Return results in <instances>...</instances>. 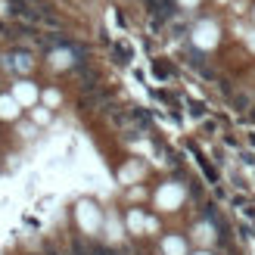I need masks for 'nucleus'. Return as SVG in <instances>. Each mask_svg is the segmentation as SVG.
Here are the masks:
<instances>
[{
	"label": "nucleus",
	"instance_id": "obj_2",
	"mask_svg": "<svg viewBox=\"0 0 255 255\" xmlns=\"http://www.w3.org/2000/svg\"><path fill=\"white\" fill-rule=\"evenodd\" d=\"M165 252L168 255H184V240L181 237H168L165 240Z\"/></svg>",
	"mask_w": 255,
	"mask_h": 255
},
{
	"label": "nucleus",
	"instance_id": "obj_1",
	"mask_svg": "<svg viewBox=\"0 0 255 255\" xmlns=\"http://www.w3.org/2000/svg\"><path fill=\"white\" fill-rule=\"evenodd\" d=\"M81 221H84V227H91V231L100 224V218H97V212H94L91 202H81Z\"/></svg>",
	"mask_w": 255,
	"mask_h": 255
},
{
	"label": "nucleus",
	"instance_id": "obj_3",
	"mask_svg": "<svg viewBox=\"0 0 255 255\" xmlns=\"http://www.w3.org/2000/svg\"><path fill=\"white\" fill-rule=\"evenodd\" d=\"M116 56H119L116 62H128V56H131V53H128V47H122V44H119V47H116Z\"/></svg>",
	"mask_w": 255,
	"mask_h": 255
},
{
	"label": "nucleus",
	"instance_id": "obj_4",
	"mask_svg": "<svg viewBox=\"0 0 255 255\" xmlns=\"http://www.w3.org/2000/svg\"><path fill=\"white\" fill-rule=\"evenodd\" d=\"M202 255H209V252H202Z\"/></svg>",
	"mask_w": 255,
	"mask_h": 255
}]
</instances>
